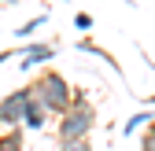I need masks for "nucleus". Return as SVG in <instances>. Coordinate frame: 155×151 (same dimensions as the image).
Instances as JSON below:
<instances>
[{
	"instance_id": "obj_5",
	"label": "nucleus",
	"mask_w": 155,
	"mask_h": 151,
	"mask_svg": "<svg viewBox=\"0 0 155 151\" xmlns=\"http://www.w3.org/2000/svg\"><path fill=\"white\" fill-rule=\"evenodd\" d=\"M45 125H48V111L37 103V100H30L26 114H22V129H45Z\"/></svg>"
},
{
	"instance_id": "obj_9",
	"label": "nucleus",
	"mask_w": 155,
	"mask_h": 151,
	"mask_svg": "<svg viewBox=\"0 0 155 151\" xmlns=\"http://www.w3.org/2000/svg\"><path fill=\"white\" fill-rule=\"evenodd\" d=\"M151 118H155L151 111H140V114H133V118L126 122V137H133V133H137L140 125H151Z\"/></svg>"
},
{
	"instance_id": "obj_4",
	"label": "nucleus",
	"mask_w": 155,
	"mask_h": 151,
	"mask_svg": "<svg viewBox=\"0 0 155 151\" xmlns=\"http://www.w3.org/2000/svg\"><path fill=\"white\" fill-rule=\"evenodd\" d=\"M18 55H22V59H18V66H22V70H30V66H37V63H48L52 59V55H55V44H41V41H30L22 52H18Z\"/></svg>"
},
{
	"instance_id": "obj_11",
	"label": "nucleus",
	"mask_w": 155,
	"mask_h": 151,
	"mask_svg": "<svg viewBox=\"0 0 155 151\" xmlns=\"http://www.w3.org/2000/svg\"><path fill=\"white\" fill-rule=\"evenodd\" d=\"M74 26L81 30V33H89V30H92L96 22H92V15H85V11H81V15H74Z\"/></svg>"
},
{
	"instance_id": "obj_3",
	"label": "nucleus",
	"mask_w": 155,
	"mask_h": 151,
	"mask_svg": "<svg viewBox=\"0 0 155 151\" xmlns=\"http://www.w3.org/2000/svg\"><path fill=\"white\" fill-rule=\"evenodd\" d=\"M30 100H33V88L30 85L8 92V96L0 100V125H4V129H22V114H26Z\"/></svg>"
},
{
	"instance_id": "obj_1",
	"label": "nucleus",
	"mask_w": 155,
	"mask_h": 151,
	"mask_svg": "<svg viewBox=\"0 0 155 151\" xmlns=\"http://www.w3.org/2000/svg\"><path fill=\"white\" fill-rule=\"evenodd\" d=\"M30 88H33V100L41 103L48 114H59V118H63L67 111H70V103H74V85L63 78V74H55V70L41 74Z\"/></svg>"
},
{
	"instance_id": "obj_8",
	"label": "nucleus",
	"mask_w": 155,
	"mask_h": 151,
	"mask_svg": "<svg viewBox=\"0 0 155 151\" xmlns=\"http://www.w3.org/2000/svg\"><path fill=\"white\" fill-rule=\"evenodd\" d=\"M45 22H48V18H45V15H37V18H30V22H22V26H15V37H22V41H30V37H33L37 30H41Z\"/></svg>"
},
{
	"instance_id": "obj_10",
	"label": "nucleus",
	"mask_w": 155,
	"mask_h": 151,
	"mask_svg": "<svg viewBox=\"0 0 155 151\" xmlns=\"http://www.w3.org/2000/svg\"><path fill=\"white\" fill-rule=\"evenodd\" d=\"M59 151H92V144H89V137H81V140H59Z\"/></svg>"
},
{
	"instance_id": "obj_13",
	"label": "nucleus",
	"mask_w": 155,
	"mask_h": 151,
	"mask_svg": "<svg viewBox=\"0 0 155 151\" xmlns=\"http://www.w3.org/2000/svg\"><path fill=\"white\" fill-rule=\"evenodd\" d=\"M0 4H15V0H0Z\"/></svg>"
},
{
	"instance_id": "obj_7",
	"label": "nucleus",
	"mask_w": 155,
	"mask_h": 151,
	"mask_svg": "<svg viewBox=\"0 0 155 151\" xmlns=\"http://www.w3.org/2000/svg\"><path fill=\"white\" fill-rule=\"evenodd\" d=\"M0 151H22V129H8V133H0Z\"/></svg>"
},
{
	"instance_id": "obj_14",
	"label": "nucleus",
	"mask_w": 155,
	"mask_h": 151,
	"mask_svg": "<svg viewBox=\"0 0 155 151\" xmlns=\"http://www.w3.org/2000/svg\"><path fill=\"white\" fill-rule=\"evenodd\" d=\"M0 129H4V125H0Z\"/></svg>"
},
{
	"instance_id": "obj_12",
	"label": "nucleus",
	"mask_w": 155,
	"mask_h": 151,
	"mask_svg": "<svg viewBox=\"0 0 155 151\" xmlns=\"http://www.w3.org/2000/svg\"><path fill=\"white\" fill-rule=\"evenodd\" d=\"M11 55H15V52H0V66H4V63L11 59Z\"/></svg>"
},
{
	"instance_id": "obj_2",
	"label": "nucleus",
	"mask_w": 155,
	"mask_h": 151,
	"mask_svg": "<svg viewBox=\"0 0 155 151\" xmlns=\"http://www.w3.org/2000/svg\"><path fill=\"white\" fill-rule=\"evenodd\" d=\"M92 125H96V111H92V103L81 96V92H74L70 111L59 118V140H81V137L92 133Z\"/></svg>"
},
{
	"instance_id": "obj_6",
	"label": "nucleus",
	"mask_w": 155,
	"mask_h": 151,
	"mask_svg": "<svg viewBox=\"0 0 155 151\" xmlns=\"http://www.w3.org/2000/svg\"><path fill=\"white\" fill-rule=\"evenodd\" d=\"M78 52H81V55H100L104 63H111V66H114V55H107V52H104L100 44H92L89 37H81V41H78ZM114 70H118V66H114Z\"/></svg>"
}]
</instances>
